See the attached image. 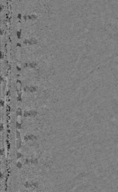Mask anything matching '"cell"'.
<instances>
[{"label": "cell", "instance_id": "cell-1", "mask_svg": "<svg viewBox=\"0 0 118 192\" xmlns=\"http://www.w3.org/2000/svg\"><path fill=\"white\" fill-rule=\"evenodd\" d=\"M16 134H17V137H18V138H19V136H20V133H19L18 131H17Z\"/></svg>", "mask_w": 118, "mask_h": 192}]
</instances>
